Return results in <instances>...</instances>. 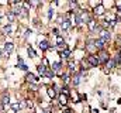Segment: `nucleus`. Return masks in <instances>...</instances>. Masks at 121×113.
I'll return each mask as SVG.
<instances>
[{"label": "nucleus", "instance_id": "obj_27", "mask_svg": "<svg viewBox=\"0 0 121 113\" xmlns=\"http://www.w3.org/2000/svg\"><path fill=\"white\" fill-rule=\"evenodd\" d=\"M28 55L31 56V58H34V56H35V52H34V50H32V48H28Z\"/></svg>", "mask_w": 121, "mask_h": 113}, {"label": "nucleus", "instance_id": "obj_5", "mask_svg": "<svg viewBox=\"0 0 121 113\" xmlns=\"http://www.w3.org/2000/svg\"><path fill=\"white\" fill-rule=\"evenodd\" d=\"M100 38L108 41V40L111 38V31H110L108 28H103V30H100Z\"/></svg>", "mask_w": 121, "mask_h": 113}, {"label": "nucleus", "instance_id": "obj_32", "mask_svg": "<svg viewBox=\"0 0 121 113\" xmlns=\"http://www.w3.org/2000/svg\"><path fill=\"white\" fill-rule=\"evenodd\" d=\"M118 56L121 58V47H118Z\"/></svg>", "mask_w": 121, "mask_h": 113}, {"label": "nucleus", "instance_id": "obj_30", "mask_svg": "<svg viewBox=\"0 0 121 113\" xmlns=\"http://www.w3.org/2000/svg\"><path fill=\"white\" fill-rule=\"evenodd\" d=\"M52 14H54V11H52V9H51L49 13H48V19H52Z\"/></svg>", "mask_w": 121, "mask_h": 113}, {"label": "nucleus", "instance_id": "obj_12", "mask_svg": "<svg viewBox=\"0 0 121 113\" xmlns=\"http://www.w3.org/2000/svg\"><path fill=\"white\" fill-rule=\"evenodd\" d=\"M47 92H48V95H49V98H51V99H55V98H56V92H55V89L48 88V89H47Z\"/></svg>", "mask_w": 121, "mask_h": 113}, {"label": "nucleus", "instance_id": "obj_31", "mask_svg": "<svg viewBox=\"0 0 121 113\" xmlns=\"http://www.w3.org/2000/svg\"><path fill=\"white\" fill-rule=\"evenodd\" d=\"M117 42L120 44V47H121V34H120V35H118V37H117Z\"/></svg>", "mask_w": 121, "mask_h": 113}, {"label": "nucleus", "instance_id": "obj_25", "mask_svg": "<svg viewBox=\"0 0 121 113\" xmlns=\"http://www.w3.org/2000/svg\"><path fill=\"white\" fill-rule=\"evenodd\" d=\"M65 93V96H69V88L68 86H63L62 88V95Z\"/></svg>", "mask_w": 121, "mask_h": 113}, {"label": "nucleus", "instance_id": "obj_29", "mask_svg": "<svg viewBox=\"0 0 121 113\" xmlns=\"http://www.w3.org/2000/svg\"><path fill=\"white\" fill-rule=\"evenodd\" d=\"M11 108H13V110H18V109H20V105H18V103H14Z\"/></svg>", "mask_w": 121, "mask_h": 113}, {"label": "nucleus", "instance_id": "obj_3", "mask_svg": "<svg viewBox=\"0 0 121 113\" xmlns=\"http://www.w3.org/2000/svg\"><path fill=\"white\" fill-rule=\"evenodd\" d=\"M78 16H79V19H80V23H86V24H87V23L91 20L90 14H89L87 11H85V10H83V11H80Z\"/></svg>", "mask_w": 121, "mask_h": 113}, {"label": "nucleus", "instance_id": "obj_10", "mask_svg": "<svg viewBox=\"0 0 121 113\" xmlns=\"http://www.w3.org/2000/svg\"><path fill=\"white\" fill-rule=\"evenodd\" d=\"M87 27H89V30H90V31H94V30H96V28H97V21H96V20H93V19H91L90 21H89V23H87Z\"/></svg>", "mask_w": 121, "mask_h": 113}, {"label": "nucleus", "instance_id": "obj_34", "mask_svg": "<svg viewBox=\"0 0 121 113\" xmlns=\"http://www.w3.org/2000/svg\"><path fill=\"white\" fill-rule=\"evenodd\" d=\"M120 20H121V14H120V17H118V21H120Z\"/></svg>", "mask_w": 121, "mask_h": 113}, {"label": "nucleus", "instance_id": "obj_18", "mask_svg": "<svg viewBox=\"0 0 121 113\" xmlns=\"http://www.w3.org/2000/svg\"><path fill=\"white\" fill-rule=\"evenodd\" d=\"M54 75H55V72H54L52 69H48V68H47V71H45V76H48V78H54Z\"/></svg>", "mask_w": 121, "mask_h": 113}, {"label": "nucleus", "instance_id": "obj_14", "mask_svg": "<svg viewBox=\"0 0 121 113\" xmlns=\"http://www.w3.org/2000/svg\"><path fill=\"white\" fill-rule=\"evenodd\" d=\"M0 99H1V103H4V105L10 102V100H9V93H6V92L1 95V98H0Z\"/></svg>", "mask_w": 121, "mask_h": 113}, {"label": "nucleus", "instance_id": "obj_1", "mask_svg": "<svg viewBox=\"0 0 121 113\" xmlns=\"http://www.w3.org/2000/svg\"><path fill=\"white\" fill-rule=\"evenodd\" d=\"M96 56H97V59H99L100 64H106V62L110 59V54H108L107 50H101V51H99Z\"/></svg>", "mask_w": 121, "mask_h": 113}, {"label": "nucleus", "instance_id": "obj_26", "mask_svg": "<svg viewBox=\"0 0 121 113\" xmlns=\"http://www.w3.org/2000/svg\"><path fill=\"white\" fill-rule=\"evenodd\" d=\"M7 19H9V21H14V19H16V16H14L13 13H9V14H7Z\"/></svg>", "mask_w": 121, "mask_h": 113}, {"label": "nucleus", "instance_id": "obj_20", "mask_svg": "<svg viewBox=\"0 0 121 113\" xmlns=\"http://www.w3.org/2000/svg\"><path fill=\"white\" fill-rule=\"evenodd\" d=\"M18 66L21 68V69H24V71H27V65L23 62V59L21 58H18Z\"/></svg>", "mask_w": 121, "mask_h": 113}, {"label": "nucleus", "instance_id": "obj_9", "mask_svg": "<svg viewBox=\"0 0 121 113\" xmlns=\"http://www.w3.org/2000/svg\"><path fill=\"white\" fill-rule=\"evenodd\" d=\"M13 48H14V45H13V42H7L6 45H4V51H6V54L4 55H9L11 51H13Z\"/></svg>", "mask_w": 121, "mask_h": 113}, {"label": "nucleus", "instance_id": "obj_24", "mask_svg": "<svg viewBox=\"0 0 121 113\" xmlns=\"http://www.w3.org/2000/svg\"><path fill=\"white\" fill-rule=\"evenodd\" d=\"M68 68H69V69H72V71H73V69H75V68H76V64H75V62H73V61H69V64H68Z\"/></svg>", "mask_w": 121, "mask_h": 113}, {"label": "nucleus", "instance_id": "obj_7", "mask_svg": "<svg viewBox=\"0 0 121 113\" xmlns=\"http://www.w3.org/2000/svg\"><path fill=\"white\" fill-rule=\"evenodd\" d=\"M114 66H117V65H116V61H114L113 58H110V59L106 62V71H110V69H113Z\"/></svg>", "mask_w": 121, "mask_h": 113}, {"label": "nucleus", "instance_id": "obj_21", "mask_svg": "<svg viewBox=\"0 0 121 113\" xmlns=\"http://www.w3.org/2000/svg\"><path fill=\"white\" fill-rule=\"evenodd\" d=\"M26 78H27V81H28V82H35V81H37V78H35L32 74H27V76H26Z\"/></svg>", "mask_w": 121, "mask_h": 113}, {"label": "nucleus", "instance_id": "obj_4", "mask_svg": "<svg viewBox=\"0 0 121 113\" xmlns=\"http://www.w3.org/2000/svg\"><path fill=\"white\" fill-rule=\"evenodd\" d=\"M104 13H106V9H104V6H103L101 3L93 9V14H94V16H103Z\"/></svg>", "mask_w": 121, "mask_h": 113}, {"label": "nucleus", "instance_id": "obj_19", "mask_svg": "<svg viewBox=\"0 0 121 113\" xmlns=\"http://www.w3.org/2000/svg\"><path fill=\"white\" fill-rule=\"evenodd\" d=\"M69 55H70V51H69L68 48H66V50H63V51L60 52V56H62V58H69Z\"/></svg>", "mask_w": 121, "mask_h": 113}, {"label": "nucleus", "instance_id": "obj_2", "mask_svg": "<svg viewBox=\"0 0 121 113\" xmlns=\"http://www.w3.org/2000/svg\"><path fill=\"white\" fill-rule=\"evenodd\" d=\"M107 42L108 41H106V40H103V38H96L94 41H93V44H94V47L97 48V51H101V50H106V45H107Z\"/></svg>", "mask_w": 121, "mask_h": 113}, {"label": "nucleus", "instance_id": "obj_13", "mask_svg": "<svg viewBox=\"0 0 121 113\" xmlns=\"http://www.w3.org/2000/svg\"><path fill=\"white\" fill-rule=\"evenodd\" d=\"M79 82H80V75H78V74L73 75V76H72V84L73 85H79Z\"/></svg>", "mask_w": 121, "mask_h": 113}, {"label": "nucleus", "instance_id": "obj_8", "mask_svg": "<svg viewBox=\"0 0 121 113\" xmlns=\"http://www.w3.org/2000/svg\"><path fill=\"white\" fill-rule=\"evenodd\" d=\"M86 50H87V51H89V52H91L90 55H93V54H94V52H96V51H97V48H96V47H94V44H93V42H87V44H86Z\"/></svg>", "mask_w": 121, "mask_h": 113}, {"label": "nucleus", "instance_id": "obj_23", "mask_svg": "<svg viewBox=\"0 0 121 113\" xmlns=\"http://www.w3.org/2000/svg\"><path fill=\"white\" fill-rule=\"evenodd\" d=\"M60 79H62V81H63L65 84H68V82H69V75H66V74H62Z\"/></svg>", "mask_w": 121, "mask_h": 113}, {"label": "nucleus", "instance_id": "obj_22", "mask_svg": "<svg viewBox=\"0 0 121 113\" xmlns=\"http://www.w3.org/2000/svg\"><path fill=\"white\" fill-rule=\"evenodd\" d=\"M69 27H70V21H69V20H65V21L62 23V28H63V30H68Z\"/></svg>", "mask_w": 121, "mask_h": 113}, {"label": "nucleus", "instance_id": "obj_17", "mask_svg": "<svg viewBox=\"0 0 121 113\" xmlns=\"http://www.w3.org/2000/svg\"><path fill=\"white\" fill-rule=\"evenodd\" d=\"M59 102H60V105H66V103H68V96L60 95L59 96Z\"/></svg>", "mask_w": 121, "mask_h": 113}, {"label": "nucleus", "instance_id": "obj_15", "mask_svg": "<svg viewBox=\"0 0 121 113\" xmlns=\"http://www.w3.org/2000/svg\"><path fill=\"white\" fill-rule=\"evenodd\" d=\"M51 66H52V71L55 72V71H59V69H60V66H62V64H60V62H54V64H52Z\"/></svg>", "mask_w": 121, "mask_h": 113}, {"label": "nucleus", "instance_id": "obj_35", "mask_svg": "<svg viewBox=\"0 0 121 113\" xmlns=\"http://www.w3.org/2000/svg\"><path fill=\"white\" fill-rule=\"evenodd\" d=\"M0 56H1V51H0Z\"/></svg>", "mask_w": 121, "mask_h": 113}, {"label": "nucleus", "instance_id": "obj_16", "mask_svg": "<svg viewBox=\"0 0 121 113\" xmlns=\"http://www.w3.org/2000/svg\"><path fill=\"white\" fill-rule=\"evenodd\" d=\"M48 66H44V65H38V74L41 75H45V71H47Z\"/></svg>", "mask_w": 121, "mask_h": 113}, {"label": "nucleus", "instance_id": "obj_33", "mask_svg": "<svg viewBox=\"0 0 121 113\" xmlns=\"http://www.w3.org/2000/svg\"><path fill=\"white\" fill-rule=\"evenodd\" d=\"M1 16H3V13H1V10H0V19H1Z\"/></svg>", "mask_w": 121, "mask_h": 113}, {"label": "nucleus", "instance_id": "obj_6", "mask_svg": "<svg viewBox=\"0 0 121 113\" xmlns=\"http://www.w3.org/2000/svg\"><path fill=\"white\" fill-rule=\"evenodd\" d=\"M86 61L89 62V65H91V66H97V65H100V62H99V59H97V56L96 55H87Z\"/></svg>", "mask_w": 121, "mask_h": 113}, {"label": "nucleus", "instance_id": "obj_11", "mask_svg": "<svg viewBox=\"0 0 121 113\" xmlns=\"http://www.w3.org/2000/svg\"><path fill=\"white\" fill-rule=\"evenodd\" d=\"M49 47H51V45H49V42H48V41H41V42H39V48H41L42 51L48 50Z\"/></svg>", "mask_w": 121, "mask_h": 113}, {"label": "nucleus", "instance_id": "obj_28", "mask_svg": "<svg viewBox=\"0 0 121 113\" xmlns=\"http://www.w3.org/2000/svg\"><path fill=\"white\" fill-rule=\"evenodd\" d=\"M4 31H6L7 34H11V26H6V27H4Z\"/></svg>", "mask_w": 121, "mask_h": 113}]
</instances>
